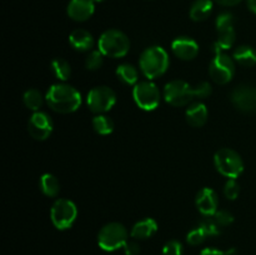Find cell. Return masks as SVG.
<instances>
[{"instance_id": "31", "label": "cell", "mask_w": 256, "mask_h": 255, "mask_svg": "<svg viewBox=\"0 0 256 255\" xmlns=\"http://www.w3.org/2000/svg\"><path fill=\"white\" fill-rule=\"evenodd\" d=\"M206 238L208 236L205 235V232H202V230L200 229L199 226H198V228H195V229H192V232H188L186 242H188V244L196 246V245L202 244V242H205V239H206Z\"/></svg>"}, {"instance_id": "4", "label": "cell", "mask_w": 256, "mask_h": 255, "mask_svg": "<svg viewBox=\"0 0 256 255\" xmlns=\"http://www.w3.org/2000/svg\"><path fill=\"white\" fill-rule=\"evenodd\" d=\"M214 164L218 172L228 179H236L244 172V162L242 156L230 148H222L215 152Z\"/></svg>"}, {"instance_id": "23", "label": "cell", "mask_w": 256, "mask_h": 255, "mask_svg": "<svg viewBox=\"0 0 256 255\" xmlns=\"http://www.w3.org/2000/svg\"><path fill=\"white\" fill-rule=\"evenodd\" d=\"M218 39L212 42V50L214 52L215 55L222 54L225 50H229L232 48L235 42V30H229V32H218Z\"/></svg>"}, {"instance_id": "32", "label": "cell", "mask_w": 256, "mask_h": 255, "mask_svg": "<svg viewBox=\"0 0 256 255\" xmlns=\"http://www.w3.org/2000/svg\"><path fill=\"white\" fill-rule=\"evenodd\" d=\"M192 92H194L195 99H206L212 94V85L208 82H202L196 86H192Z\"/></svg>"}, {"instance_id": "15", "label": "cell", "mask_w": 256, "mask_h": 255, "mask_svg": "<svg viewBox=\"0 0 256 255\" xmlns=\"http://www.w3.org/2000/svg\"><path fill=\"white\" fill-rule=\"evenodd\" d=\"M95 12L94 0H70L68 4V16L74 22H86Z\"/></svg>"}, {"instance_id": "22", "label": "cell", "mask_w": 256, "mask_h": 255, "mask_svg": "<svg viewBox=\"0 0 256 255\" xmlns=\"http://www.w3.org/2000/svg\"><path fill=\"white\" fill-rule=\"evenodd\" d=\"M116 74L118 79L125 85H135L138 84L139 80V72L136 68L132 64H120L116 68Z\"/></svg>"}, {"instance_id": "24", "label": "cell", "mask_w": 256, "mask_h": 255, "mask_svg": "<svg viewBox=\"0 0 256 255\" xmlns=\"http://www.w3.org/2000/svg\"><path fill=\"white\" fill-rule=\"evenodd\" d=\"M50 69H52L54 76L60 82H66L72 75V66L62 58H55L50 64Z\"/></svg>"}, {"instance_id": "19", "label": "cell", "mask_w": 256, "mask_h": 255, "mask_svg": "<svg viewBox=\"0 0 256 255\" xmlns=\"http://www.w3.org/2000/svg\"><path fill=\"white\" fill-rule=\"evenodd\" d=\"M232 59L242 66H254L256 64V50L250 45H240L232 52Z\"/></svg>"}, {"instance_id": "39", "label": "cell", "mask_w": 256, "mask_h": 255, "mask_svg": "<svg viewBox=\"0 0 256 255\" xmlns=\"http://www.w3.org/2000/svg\"><path fill=\"white\" fill-rule=\"evenodd\" d=\"M105 2V0H94V2Z\"/></svg>"}, {"instance_id": "20", "label": "cell", "mask_w": 256, "mask_h": 255, "mask_svg": "<svg viewBox=\"0 0 256 255\" xmlns=\"http://www.w3.org/2000/svg\"><path fill=\"white\" fill-rule=\"evenodd\" d=\"M212 12V0H195L190 6V19L194 22H204Z\"/></svg>"}, {"instance_id": "14", "label": "cell", "mask_w": 256, "mask_h": 255, "mask_svg": "<svg viewBox=\"0 0 256 255\" xmlns=\"http://www.w3.org/2000/svg\"><path fill=\"white\" fill-rule=\"evenodd\" d=\"M172 52L179 59L192 60L199 54V45L194 39L189 36H179L172 42Z\"/></svg>"}, {"instance_id": "27", "label": "cell", "mask_w": 256, "mask_h": 255, "mask_svg": "<svg viewBox=\"0 0 256 255\" xmlns=\"http://www.w3.org/2000/svg\"><path fill=\"white\" fill-rule=\"evenodd\" d=\"M215 26H216L218 32L234 30V15L228 12L219 14L215 20Z\"/></svg>"}, {"instance_id": "9", "label": "cell", "mask_w": 256, "mask_h": 255, "mask_svg": "<svg viewBox=\"0 0 256 255\" xmlns=\"http://www.w3.org/2000/svg\"><path fill=\"white\" fill-rule=\"evenodd\" d=\"M116 102V94L109 86H95L88 92L86 104L95 114H105Z\"/></svg>"}, {"instance_id": "3", "label": "cell", "mask_w": 256, "mask_h": 255, "mask_svg": "<svg viewBox=\"0 0 256 255\" xmlns=\"http://www.w3.org/2000/svg\"><path fill=\"white\" fill-rule=\"evenodd\" d=\"M98 48L104 56L122 58L129 52L130 40L126 35L118 29H109L100 35Z\"/></svg>"}, {"instance_id": "28", "label": "cell", "mask_w": 256, "mask_h": 255, "mask_svg": "<svg viewBox=\"0 0 256 255\" xmlns=\"http://www.w3.org/2000/svg\"><path fill=\"white\" fill-rule=\"evenodd\" d=\"M198 226L205 232L206 236H218L220 234V228H222L212 216H204V219L199 222Z\"/></svg>"}, {"instance_id": "13", "label": "cell", "mask_w": 256, "mask_h": 255, "mask_svg": "<svg viewBox=\"0 0 256 255\" xmlns=\"http://www.w3.org/2000/svg\"><path fill=\"white\" fill-rule=\"evenodd\" d=\"M195 205L204 216H212L218 212L219 199L218 194L210 188H202L195 198Z\"/></svg>"}, {"instance_id": "6", "label": "cell", "mask_w": 256, "mask_h": 255, "mask_svg": "<svg viewBox=\"0 0 256 255\" xmlns=\"http://www.w3.org/2000/svg\"><path fill=\"white\" fill-rule=\"evenodd\" d=\"M132 98L138 106L145 112L155 110L160 104V90L152 80L139 82L132 88Z\"/></svg>"}, {"instance_id": "1", "label": "cell", "mask_w": 256, "mask_h": 255, "mask_svg": "<svg viewBox=\"0 0 256 255\" xmlns=\"http://www.w3.org/2000/svg\"><path fill=\"white\" fill-rule=\"evenodd\" d=\"M45 102L50 109L60 114L76 112L82 105V94L72 85L58 82L52 85L45 94Z\"/></svg>"}, {"instance_id": "37", "label": "cell", "mask_w": 256, "mask_h": 255, "mask_svg": "<svg viewBox=\"0 0 256 255\" xmlns=\"http://www.w3.org/2000/svg\"><path fill=\"white\" fill-rule=\"evenodd\" d=\"M218 4L222 5V6H234V5L239 4L242 0H215Z\"/></svg>"}, {"instance_id": "11", "label": "cell", "mask_w": 256, "mask_h": 255, "mask_svg": "<svg viewBox=\"0 0 256 255\" xmlns=\"http://www.w3.org/2000/svg\"><path fill=\"white\" fill-rule=\"evenodd\" d=\"M52 118L45 112H34V114L30 116L28 122V130H29L30 136L34 138L35 140H46L52 135Z\"/></svg>"}, {"instance_id": "2", "label": "cell", "mask_w": 256, "mask_h": 255, "mask_svg": "<svg viewBox=\"0 0 256 255\" xmlns=\"http://www.w3.org/2000/svg\"><path fill=\"white\" fill-rule=\"evenodd\" d=\"M169 64L170 59L168 52L164 48L158 45L146 48L142 52L139 59L140 70L148 80H154L164 75L169 68Z\"/></svg>"}, {"instance_id": "5", "label": "cell", "mask_w": 256, "mask_h": 255, "mask_svg": "<svg viewBox=\"0 0 256 255\" xmlns=\"http://www.w3.org/2000/svg\"><path fill=\"white\" fill-rule=\"evenodd\" d=\"M126 228L120 222H109L104 225L98 234V245L105 252H115V250L124 248L128 242Z\"/></svg>"}, {"instance_id": "38", "label": "cell", "mask_w": 256, "mask_h": 255, "mask_svg": "<svg viewBox=\"0 0 256 255\" xmlns=\"http://www.w3.org/2000/svg\"><path fill=\"white\" fill-rule=\"evenodd\" d=\"M248 2V6H249V9L252 10L254 14H256V0H246Z\"/></svg>"}, {"instance_id": "16", "label": "cell", "mask_w": 256, "mask_h": 255, "mask_svg": "<svg viewBox=\"0 0 256 255\" xmlns=\"http://www.w3.org/2000/svg\"><path fill=\"white\" fill-rule=\"evenodd\" d=\"M208 115L209 112H208L206 105L202 102H192L190 105H188L186 112H185L186 122L194 128L202 126L206 122Z\"/></svg>"}, {"instance_id": "36", "label": "cell", "mask_w": 256, "mask_h": 255, "mask_svg": "<svg viewBox=\"0 0 256 255\" xmlns=\"http://www.w3.org/2000/svg\"><path fill=\"white\" fill-rule=\"evenodd\" d=\"M200 255H226V252L215 249V248H205V249L202 250Z\"/></svg>"}, {"instance_id": "29", "label": "cell", "mask_w": 256, "mask_h": 255, "mask_svg": "<svg viewBox=\"0 0 256 255\" xmlns=\"http://www.w3.org/2000/svg\"><path fill=\"white\" fill-rule=\"evenodd\" d=\"M102 62H104V55L102 54V52L100 50H92L86 55L85 66L88 70H98L99 68H102Z\"/></svg>"}, {"instance_id": "7", "label": "cell", "mask_w": 256, "mask_h": 255, "mask_svg": "<svg viewBox=\"0 0 256 255\" xmlns=\"http://www.w3.org/2000/svg\"><path fill=\"white\" fill-rule=\"evenodd\" d=\"M78 216V208L69 199H58L50 209L52 225L59 230H66L72 226Z\"/></svg>"}, {"instance_id": "26", "label": "cell", "mask_w": 256, "mask_h": 255, "mask_svg": "<svg viewBox=\"0 0 256 255\" xmlns=\"http://www.w3.org/2000/svg\"><path fill=\"white\" fill-rule=\"evenodd\" d=\"M92 128L100 135H109L114 130V122L105 114H98L92 118Z\"/></svg>"}, {"instance_id": "12", "label": "cell", "mask_w": 256, "mask_h": 255, "mask_svg": "<svg viewBox=\"0 0 256 255\" xmlns=\"http://www.w3.org/2000/svg\"><path fill=\"white\" fill-rule=\"evenodd\" d=\"M232 105L242 112H256V88L250 85H239L230 95Z\"/></svg>"}, {"instance_id": "17", "label": "cell", "mask_w": 256, "mask_h": 255, "mask_svg": "<svg viewBox=\"0 0 256 255\" xmlns=\"http://www.w3.org/2000/svg\"><path fill=\"white\" fill-rule=\"evenodd\" d=\"M69 42L78 52H92L94 46V38L88 30L76 29L69 35Z\"/></svg>"}, {"instance_id": "25", "label": "cell", "mask_w": 256, "mask_h": 255, "mask_svg": "<svg viewBox=\"0 0 256 255\" xmlns=\"http://www.w3.org/2000/svg\"><path fill=\"white\" fill-rule=\"evenodd\" d=\"M45 96L40 92L38 89H28L22 95V102H24L25 106L32 112H39L40 108L42 106Z\"/></svg>"}, {"instance_id": "30", "label": "cell", "mask_w": 256, "mask_h": 255, "mask_svg": "<svg viewBox=\"0 0 256 255\" xmlns=\"http://www.w3.org/2000/svg\"><path fill=\"white\" fill-rule=\"evenodd\" d=\"M240 194V185L238 184L236 179H229L225 182L224 195L229 200H235Z\"/></svg>"}, {"instance_id": "21", "label": "cell", "mask_w": 256, "mask_h": 255, "mask_svg": "<svg viewBox=\"0 0 256 255\" xmlns=\"http://www.w3.org/2000/svg\"><path fill=\"white\" fill-rule=\"evenodd\" d=\"M40 190L45 196L55 198L60 192V182L55 175L50 174V172H45L40 176L39 180Z\"/></svg>"}, {"instance_id": "35", "label": "cell", "mask_w": 256, "mask_h": 255, "mask_svg": "<svg viewBox=\"0 0 256 255\" xmlns=\"http://www.w3.org/2000/svg\"><path fill=\"white\" fill-rule=\"evenodd\" d=\"M140 245L136 242H129L124 245L125 255H139L140 254Z\"/></svg>"}, {"instance_id": "18", "label": "cell", "mask_w": 256, "mask_h": 255, "mask_svg": "<svg viewBox=\"0 0 256 255\" xmlns=\"http://www.w3.org/2000/svg\"><path fill=\"white\" fill-rule=\"evenodd\" d=\"M156 232L158 222L152 218H146V219H142L140 222H138L132 226L130 235L135 240H146L149 238H152Z\"/></svg>"}, {"instance_id": "34", "label": "cell", "mask_w": 256, "mask_h": 255, "mask_svg": "<svg viewBox=\"0 0 256 255\" xmlns=\"http://www.w3.org/2000/svg\"><path fill=\"white\" fill-rule=\"evenodd\" d=\"M212 218H214L215 222H216L220 226H228V225H230L234 222V215L224 209L218 210V212L212 215Z\"/></svg>"}, {"instance_id": "33", "label": "cell", "mask_w": 256, "mask_h": 255, "mask_svg": "<svg viewBox=\"0 0 256 255\" xmlns=\"http://www.w3.org/2000/svg\"><path fill=\"white\" fill-rule=\"evenodd\" d=\"M162 255H182V245L178 240H169L162 246Z\"/></svg>"}, {"instance_id": "8", "label": "cell", "mask_w": 256, "mask_h": 255, "mask_svg": "<svg viewBox=\"0 0 256 255\" xmlns=\"http://www.w3.org/2000/svg\"><path fill=\"white\" fill-rule=\"evenodd\" d=\"M164 99L172 106L190 105L195 99L192 86H190L184 80H172L164 88Z\"/></svg>"}, {"instance_id": "10", "label": "cell", "mask_w": 256, "mask_h": 255, "mask_svg": "<svg viewBox=\"0 0 256 255\" xmlns=\"http://www.w3.org/2000/svg\"><path fill=\"white\" fill-rule=\"evenodd\" d=\"M210 78L216 84L225 85L232 82L235 74V62L232 58L222 52V54L215 55L209 65Z\"/></svg>"}]
</instances>
